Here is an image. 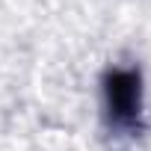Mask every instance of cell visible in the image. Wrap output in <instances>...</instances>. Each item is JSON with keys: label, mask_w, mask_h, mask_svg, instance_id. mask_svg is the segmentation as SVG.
Masks as SVG:
<instances>
[{"label": "cell", "mask_w": 151, "mask_h": 151, "mask_svg": "<svg viewBox=\"0 0 151 151\" xmlns=\"http://www.w3.org/2000/svg\"><path fill=\"white\" fill-rule=\"evenodd\" d=\"M101 104L107 127L122 136H136L142 130V71L136 65H116L107 68L101 77Z\"/></svg>", "instance_id": "obj_1"}]
</instances>
